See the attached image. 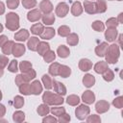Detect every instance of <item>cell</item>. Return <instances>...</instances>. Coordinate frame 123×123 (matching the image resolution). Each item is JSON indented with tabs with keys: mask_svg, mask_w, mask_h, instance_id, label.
<instances>
[{
	"mask_svg": "<svg viewBox=\"0 0 123 123\" xmlns=\"http://www.w3.org/2000/svg\"><path fill=\"white\" fill-rule=\"evenodd\" d=\"M42 101L48 106H60L63 103V98L62 95L53 93L51 91H45L42 95Z\"/></svg>",
	"mask_w": 123,
	"mask_h": 123,
	"instance_id": "1",
	"label": "cell"
},
{
	"mask_svg": "<svg viewBox=\"0 0 123 123\" xmlns=\"http://www.w3.org/2000/svg\"><path fill=\"white\" fill-rule=\"evenodd\" d=\"M120 56V50L119 46L117 44H111L108 46L107 52H106V62L108 63H116L118 61V58Z\"/></svg>",
	"mask_w": 123,
	"mask_h": 123,
	"instance_id": "2",
	"label": "cell"
},
{
	"mask_svg": "<svg viewBox=\"0 0 123 123\" xmlns=\"http://www.w3.org/2000/svg\"><path fill=\"white\" fill-rule=\"evenodd\" d=\"M6 27L10 31H16L19 28V16L15 12H9L6 15Z\"/></svg>",
	"mask_w": 123,
	"mask_h": 123,
	"instance_id": "3",
	"label": "cell"
},
{
	"mask_svg": "<svg viewBox=\"0 0 123 123\" xmlns=\"http://www.w3.org/2000/svg\"><path fill=\"white\" fill-rule=\"evenodd\" d=\"M89 112H90L89 107L85 105V104H82V105H79L76 108V110H75V116L79 120H84V119H86L87 117Z\"/></svg>",
	"mask_w": 123,
	"mask_h": 123,
	"instance_id": "4",
	"label": "cell"
},
{
	"mask_svg": "<svg viewBox=\"0 0 123 123\" xmlns=\"http://www.w3.org/2000/svg\"><path fill=\"white\" fill-rule=\"evenodd\" d=\"M69 12V6L65 2H60L56 7V15L59 17H64Z\"/></svg>",
	"mask_w": 123,
	"mask_h": 123,
	"instance_id": "5",
	"label": "cell"
},
{
	"mask_svg": "<svg viewBox=\"0 0 123 123\" xmlns=\"http://www.w3.org/2000/svg\"><path fill=\"white\" fill-rule=\"evenodd\" d=\"M41 12L37 9H33L27 13V19L30 22H37L41 18Z\"/></svg>",
	"mask_w": 123,
	"mask_h": 123,
	"instance_id": "6",
	"label": "cell"
},
{
	"mask_svg": "<svg viewBox=\"0 0 123 123\" xmlns=\"http://www.w3.org/2000/svg\"><path fill=\"white\" fill-rule=\"evenodd\" d=\"M95 110L98 113H104L110 110V104L106 100H100L95 104Z\"/></svg>",
	"mask_w": 123,
	"mask_h": 123,
	"instance_id": "7",
	"label": "cell"
},
{
	"mask_svg": "<svg viewBox=\"0 0 123 123\" xmlns=\"http://www.w3.org/2000/svg\"><path fill=\"white\" fill-rule=\"evenodd\" d=\"M53 87H54V90H55V92L57 94L62 95V96L66 94V87L62 83L54 80L53 81Z\"/></svg>",
	"mask_w": 123,
	"mask_h": 123,
	"instance_id": "8",
	"label": "cell"
},
{
	"mask_svg": "<svg viewBox=\"0 0 123 123\" xmlns=\"http://www.w3.org/2000/svg\"><path fill=\"white\" fill-rule=\"evenodd\" d=\"M53 5L49 0H42L39 3V11L43 13H50L53 11Z\"/></svg>",
	"mask_w": 123,
	"mask_h": 123,
	"instance_id": "9",
	"label": "cell"
},
{
	"mask_svg": "<svg viewBox=\"0 0 123 123\" xmlns=\"http://www.w3.org/2000/svg\"><path fill=\"white\" fill-rule=\"evenodd\" d=\"M117 30L116 28H108L107 31H105V37L108 42H112L117 37Z\"/></svg>",
	"mask_w": 123,
	"mask_h": 123,
	"instance_id": "10",
	"label": "cell"
},
{
	"mask_svg": "<svg viewBox=\"0 0 123 123\" xmlns=\"http://www.w3.org/2000/svg\"><path fill=\"white\" fill-rule=\"evenodd\" d=\"M24 53H25V46H24L23 44H21V43H14V44H13L12 54L15 58L21 57Z\"/></svg>",
	"mask_w": 123,
	"mask_h": 123,
	"instance_id": "11",
	"label": "cell"
},
{
	"mask_svg": "<svg viewBox=\"0 0 123 123\" xmlns=\"http://www.w3.org/2000/svg\"><path fill=\"white\" fill-rule=\"evenodd\" d=\"M82 100L84 101V103L90 105L95 101V94L90 90H86L82 95Z\"/></svg>",
	"mask_w": 123,
	"mask_h": 123,
	"instance_id": "12",
	"label": "cell"
},
{
	"mask_svg": "<svg viewBox=\"0 0 123 123\" xmlns=\"http://www.w3.org/2000/svg\"><path fill=\"white\" fill-rule=\"evenodd\" d=\"M29 37H30L29 31H27L26 29H21V30H19L18 32L15 33L14 39L17 40V41H25L29 38Z\"/></svg>",
	"mask_w": 123,
	"mask_h": 123,
	"instance_id": "13",
	"label": "cell"
},
{
	"mask_svg": "<svg viewBox=\"0 0 123 123\" xmlns=\"http://www.w3.org/2000/svg\"><path fill=\"white\" fill-rule=\"evenodd\" d=\"M31 92L34 95H39L42 92V86L38 80H35L31 83Z\"/></svg>",
	"mask_w": 123,
	"mask_h": 123,
	"instance_id": "14",
	"label": "cell"
},
{
	"mask_svg": "<svg viewBox=\"0 0 123 123\" xmlns=\"http://www.w3.org/2000/svg\"><path fill=\"white\" fill-rule=\"evenodd\" d=\"M85 12L88 14H94L96 13V9H95V3L89 0H86L84 2V8Z\"/></svg>",
	"mask_w": 123,
	"mask_h": 123,
	"instance_id": "15",
	"label": "cell"
},
{
	"mask_svg": "<svg viewBox=\"0 0 123 123\" xmlns=\"http://www.w3.org/2000/svg\"><path fill=\"white\" fill-rule=\"evenodd\" d=\"M108 43L107 42H101L99 45L95 47V54L98 57H105L107 49H108Z\"/></svg>",
	"mask_w": 123,
	"mask_h": 123,
	"instance_id": "16",
	"label": "cell"
},
{
	"mask_svg": "<svg viewBox=\"0 0 123 123\" xmlns=\"http://www.w3.org/2000/svg\"><path fill=\"white\" fill-rule=\"evenodd\" d=\"M83 11H84V9H83V7H82V5H81V3L79 1H76V2H74L72 4V6H71V13L74 16L81 15Z\"/></svg>",
	"mask_w": 123,
	"mask_h": 123,
	"instance_id": "17",
	"label": "cell"
},
{
	"mask_svg": "<svg viewBox=\"0 0 123 123\" xmlns=\"http://www.w3.org/2000/svg\"><path fill=\"white\" fill-rule=\"evenodd\" d=\"M79 68L82 71H88L92 68V62L88 59H81L79 62Z\"/></svg>",
	"mask_w": 123,
	"mask_h": 123,
	"instance_id": "18",
	"label": "cell"
},
{
	"mask_svg": "<svg viewBox=\"0 0 123 123\" xmlns=\"http://www.w3.org/2000/svg\"><path fill=\"white\" fill-rule=\"evenodd\" d=\"M55 34H56V32H55L54 28L48 27V28L43 30V32L40 35V37L43 38V39H46V40L47 39H51V38H53L55 37Z\"/></svg>",
	"mask_w": 123,
	"mask_h": 123,
	"instance_id": "19",
	"label": "cell"
},
{
	"mask_svg": "<svg viewBox=\"0 0 123 123\" xmlns=\"http://www.w3.org/2000/svg\"><path fill=\"white\" fill-rule=\"evenodd\" d=\"M48 50H50V44L46 41H39L37 48V52L38 53V55L43 56Z\"/></svg>",
	"mask_w": 123,
	"mask_h": 123,
	"instance_id": "20",
	"label": "cell"
},
{
	"mask_svg": "<svg viewBox=\"0 0 123 123\" xmlns=\"http://www.w3.org/2000/svg\"><path fill=\"white\" fill-rule=\"evenodd\" d=\"M39 43V39L37 37H29L28 41H27V46L31 51H37V45Z\"/></svg>",
	"mask_w": 123,
	"mask_h": 123,
	"instance_id": "21",
	"label": "cell"
},
{
	"mask_svg": "<svg viewBox=\"0 0 123 123\" xmlns=\"http://www.w3.org/2000/svg\"><path fill=\"white\" fill-rule=\"evenodd\" d=\"M109 68L107 62H98L94 65V71L98 74H103Z\"/></svg>",
	"mask_w": 123,
	"mask_h": 123,
	"instance_id": "22",
	"label": "cell"
},
{
	"mask_svg": "<svg viewBox=\"0 0 123 123\" xmlns=\"http://www.w3.org/2000/svg\"><path fill=\"white\" fill-rule=\"evenodd\" d=\"M83 84L86 87H91L95 84V78L92 74H86L83 78Z\"/></svg>",
	"mask_w": 123,
	"mask_h": 123,
	"instance_id": "23",
	"label": "cell"
},
{
	"mask_svg": "<svg viewBox=\"0 0 123 123\" xmlns=\"http://www.w3.org/2000/svg\"><path fill=\"white\" fill-rule=\"evenodd\" d=\"M57 54L60 58H62V59H65L69 56L70 54V51H69V48L65 45H60L57 49Z\"/></svg>",
	"mask_w": 123,
	"mask_h": 123,
	"instance_id": "24",
	"label": "cell"
},
{
	"mask_svg": "<svg viewBox=\"0 0 123 123\" xmlns=\"http://www.w3.org/2000/svg\"><path fill=\"white\" fill-rule=\"evenodd\" d=\"M96 13H103L107 11V3L105 0H96L95 2Z\"/></svg>",
	"mask_w": 123,
	"mask_h": 123,
	"instance_id": "25",
	"label": "cell"
},
{
	"mask_svg": "<svg viewBox=\"0 0 123 123\" xmlns=\"http://www.w3.org/2000/svg\"><path fill=\"white\" fill-rule=\"evenodd\" d=\"M36 76H37V73H36V71H35L33 68H31V69H29L28 71L22 73V77H23L25 83H29L30 81L34 80V79L36 78Z\"/></svg>",
	"mask_w": 123,
	"mask_h": 123,
	"instance_id": "26",
	"label": "cell"
},
{
	"mask_svg": "<svg viewBox=\"0 0 123 123\" xmlns=\"http://www.w3.org/2000/svg\"><path fill=\"white\" fill-rule=\"evenodd\" d=\"M70 74H71V68L67 65L61 64L60 69H59V76L62 77V78H67L70 76Z\"/></svg>",
	"mask_w": 123,
	"mask_h": 123,
	"instance_id": "27",
	"label": "cell"
},
{
	"mask_svg": "<svg viewBox=\"0 0 123 123\" xmlns=\"http://www.w3.org/2000/svg\"><path fill=\"white\" fill-rule=\"evenodd\" d=\"M41 19H42V23H44L45 25H52L55 22V15L52 12H50V13H44L41 16Z\"/></svg>",
	"mask_w": 123,
	"mask_h": 123,
	"instance_id": "28",
	"label": "cell"
},
{
	"mask_svg": "<svg viewBox=\"0 0 123 123\" xmlns=\"http://www.w3.org/2000/svg\"><path fill=\"white\" fill-rule=\"evenodd\" d=\"M66 42H67L70 46H75V45H77L78 42H79V37H78V35L75 34V33H70V34L67 36Z\"/></svg>",
	"mask_w": 123,
	"mask_h": 123,
	"instance_id": "29",
	"label": "cell"
},
{
	"mask_svg": "<svg viewBox=\"0 0 123 123\" xmlns=\"http://www.w3.org/2000/svg\"><path fill=\"white\" fill-rule=\"evenodd\" d=\"M43 30H44V27L41 23H36V24L32 25V27H31V33L36 36H40L41 33L43 32Z\"/></svg>",
	"mask_w": 123,
	"mask_h": 123,
	"instance_id": "30",
	"label": "cell"
},
{
	"mask_svg": "<svg viewBox=\"0 0 123 123\" xmlns=\"http://www.w3.org/2000/svg\"><path fill=\"white\" fill-rule=\"evenodd\" d=\"M13 44H14V41L13 40H8V42H6L4 46H2V52H3V54H5L6 56L7 55L9 56L10 54H12Z\"/></svg>",
	"mask_w": 123,
	"mask_h": 123,
	"instance_id": "31",
	"label": "cell"
},
{
	"mask_svg": "<svg viewBox=\"0 0 123 123\" xmlns=\"http://www.w3.org/2000/svg\"><path fill=\"white\" fill-rule=\"evenodd\" d=\"M18 89H19V92L21 94H23V95H30V94H32V92H31V86L28 83H23L20 86H18Z\"/></svg>",
	"mask_w": 123,
	"mask_h": 123,
	"instance_id": "32",
	"label": "cell"
},
{
	"mask_svg": "<svg viewBox=\"0 0 123 123\" xmlns=\"http://www.w3.org/2000/svg\"><path fill=\"white\" fill-rule=\"evenodd\" d=\"M41 80H42V84H43V86L46 89H51L53 87V80L51 79V77L49 75L44 74L42 76Z\"/></svg>",
	"mask_w": 123,
	"mask_h": 123,
	"instance_id": "33",
	"label": "cell"
},
{
	"mask_svg": "<svg viewBox=\"0 0 123 123\" xmlns=\"http://www.w3.org/2000/svg\"><path fill=\"white\" fill-rule=\"evenodd\" d=\"M37 113L39 114V115H41V116H45V115H47L49 112H50V108H49V106L47 105V104H41V105H39L38 107H37Z\"/></svg>",
	"mask_w": 123,
	"mask_h": 123,
	"instance_id": "34",
	"label": "cell"
},
{
	"mask_svg": "<svg viewBox=\"0 0 123 123\" xmlns=\"http://www.w3.org/2000/svg\"><path fill=\"white\" fill-rule=\"evenodd\" d=\"M80 101H81L80 97L75 94H71V95L67 96V98H66V103L70 106H77V105H79Z\"/></svg>",
	"mask_w": 123,
	"mask_h": 123,
	"instance_id": "35",
	"label": "cell"
},
{
	"mask_svg": "<svg viewBox=\"0 0 123 123\" xmlns=\"http://www.w3.org/2000/svg\"><path fill=\"white\" fill-rule=\"evenodd\" d=\"M12 120L16 123H20L25 120V113L21 111H16L12 114Z\"/></svg>",
	"mask_w": 123,
	"mask_h": 123,
	"instance_id": "36",
	"label": "cell"
},
{
	"mask_svg": "<svg viewBox=\"0 0 123 123\" xmlns=\"http://www.w3.org/2000/svg\"><path fill=\"white\" fill-rule=\"evenodd\" d=\"M60 66H61V64L59 62H53V63H51V65L49 66V69H48L49 74L52 75V76H54V77L55 76H58L59 75Z\"/></svg>",
	"mask_w": 123,
	"mask_h": 123,
	"instance_id": "37",
	"label": "cell"
},
{
	"mask_svg": "<svg viewBox=\"0 0 123 123\" xmlns=\"http://www.w3.org/2000/svg\"><path fill=\"white\" fill-rule=\"evenodd\" d=\"M42 57H43V60L45 62H52L56 59V53L52 50H48Z\"/></svg>",
	"mask_w": 123,
	"mask_h": 123,
	"instance_id": "38",
	"label": "cell"
},
{
	"mask_svg": "<svg viewBox=\"0 0 123 123\" xmlns=\"http://www.w3.org/2000/svg\"><path fill=\"white\" fill-rule=\"evenodd\" d=\"M91 27L96 32H102L105 29V25H104V23L101 20H95V21H93L92 24H91Z\"/></svg>",
	"mask_w": 123,
	"mask_h": 123,
	"instance_id": "39",
	"label": "cell"
},
{
	"mask_svg": "<svg viewBox=\"0 0 123 123\" xmlns=\"http://www.w3.org/2000/svg\"><path fill=\"white\" fill-rule=\"evenodd\" d=\"M58 34L61 37H67L70 34V28L66 25H62L58 29Z\"/></svg>",
	"mask_w": 123,
	"mask_h": 123,
	"instance_id": "40",
	"label": "cell"
},
{
	"mask_svg": "<svg viewBox=\"0 0 123 123\" xmlns=\"http://www.w3.org/2000/svg\"><path fill=\"white\" fill-rule=\"evenodd\" d=\"M24 105V98L20 95H16L13 99V106L15 109H20Z\"/></svg>",
	"mask_w": 123,
	"mask_h": 123,
	"instance_id": "41",
	"label": "cell"
},
{
	"mask_svg": "<svg viewBox=\"0 0 123 123\" xmlns=\"http://www.w3.org/2000/svg\"><path fill=\"white\" fill-rule=\"evenodd\" d=\"M31 68H32V63H31L30 62H28V61H22V62L19 63V69H20V71H21L22 73L28 71V70L31 69Z\"/></svg>",
	"mask_w": 123,
	"mask_h": 123,
	"instance_id": "42",
	"label": "cell"
},
{
	"mask_svg": "<svg viewBox=\"0 0 123 123\" xmlns=\"http://www.w3.org/2000/svg\"><path fill=\"white\" fill-rule=\"evenodd\" d=\"M103 79L107 82H111L114 79V73L112 70H111L110 68H108L104 73H103Z\"/></svg>",
	"mask_w": 123,
	"mask_h": 123,
	"instance_id": "43",
	"label": "cell"
},
{
	"mask_svg": "<svg viewBox=\"0 0 123 123\" xmlns=\"http://www.w3.org/2000/svg\"><path fill=\"white\" fill-rule=\"evenodd\" d=\"M50 111L53 115L56 116H61L62 114H63L65 112V109L63 107H54L50 109Z\"/></svg>",
	"mask_w": 123,
	"mask_h": 123,
	"instance_id": "44",
	"label": "cell"
},
{
	"mask_svg": "<svg viewBox=\"0 0 123 123\" xmlns=\"http://www.w3.org/2000/svg\"><path fill=\"white\" fill-rule=\"evenodd\" d=\"M8 70H9L10 72H12V73L17 72V70H18V62H17L16 60L11 61L10 64L8 65Z\"/></svg>",
	"mask_w": 123,
	"mask_h": 123,
	"instance_id": "45",
	"label": "cell"
},
{
	"mask_svg": "<svg viewBox=\"0 0 123 123\" xmlns=\"http://www.w3.org/2000/svg\"><path fill=\"white\" fill-rule=\"evenodd\" d=\"M37 5V0H22V6L25 9H33Z\"/></svg>",
	"mask_w": 123,
	"mask_h": 123,
	"instance_id": "46",
	"label": "cell"
},
{
	"mask_svg": "<svg viewBox=\"0 0 123 123\" xmlns=\"http://www.w3.org/2000/svg\"><path fill=\"white\" fill-rule=\"evenodd\" d=\"M118 24L119 23L117 22V19L115 17H111L106 21V26L108 28H116Z\"/></svg>",
	"mask_w": 123,
	"mask_h": 123,
	"instance_id": "47",
	"label": "cell"
},
{
	"mask_svg": "<svg viewBox=\"0 0 123 123\" xmlns=\"http://www.w3.org/2000/svg\"><path fill=\"white\" fill-rule=\"evenodd\" d=\"M86 122H87V123H99V122H101V118H100V116L97 115V114L87 115Z\"/></svg>",
	"mask_w": 123,
	"mask_h": 123,
	"instance_id": "48",
	"label": "cell"
},
{
	"mask_svg": "<svg viewBox=\"0 0 123 123\" xmlns=\"http://www.w3.org/2000/svg\"><path fill=\"white\" fill-rule=\"evenodd\" d=\"M112 105L117 109H122V107H123V97L118 96V97L114 98V100L112 101Z\"/></svg>",
	"mask_w": 123,
	"mask_h": 123,
	"instance_id": "49",
	"label": "cell"
},
{
	"mask_svg": "<svg viewBox=\"0 0 123 123\" xmlns=\"http://www.w3.org/2000/svg\"><path fill=\"white\" fill-rule=\"evenodd\" d=\"M19 0H7V6L11 10H14L18 7Z\"/></svg>",
	"mask_w": 123,
	"mask_h": 123,
	"instance_id": "50",
	"label": "cell"
},
{
	"mask_svg": "<svg viewBox=\"0 0 123 123\" xmlns=\"http://www.w3.org/2000/svg\"><path fill=\"white\" fill-rule=\"evenodd\" d=\"M8 62H9V59L6 55H0V67L1 68H4L8 65Z\"/></svg>",
	"mask_w": 123,
	"mask_h": 123,
	"instance_id": "51",
	"label": "cell"
},
{
	"mask_svg": "<svg viewBox=\"0 0 123 123\" xmlns=\"http://www.w3.org/2000/svg\"><path fill=\"white\" fill-rule=\"evenodd\" d=\"M58 121H59V122H61V123H67V122H69V121H70V115L64 112L63 114H62L61 116H59Z\"/></svg>",
	"mask_w": 123,
	"mask_h": 123,
	"instance_id": "52",
	"label": "cell"
},
{
	"mask_svg": "<svg viewBox=\"0 0 123 123\" xmlns=\"http://www.w3.org/2000/svg\"><path fill=\"white\" fill-rule=\"evenodd\" d=\"M57 121H58V119H56L52 115H48V116H46V117H44L42 119V122L43 123H56Z\"/></svg>",
	"mask_w": 123,
	"mask_h": 123,
	"instance_id": "53",
	"label": "cell"
},
{
	"mask_svg": "<svg viewBox=\"0 0 123 123\" xmlns=\"http://www.w3.org/2000/svg\"><path fill=\"white\" fill-rule=\"evenodd\" d=\"M14 82H15V85H16V86H20L21 84L25 83V82H24V79H23V77H22V74L16 75V77H15V79H14Z\"/></svg>",
	"mask_w": 123,
	"mask_h": 123,
	"instance_id": "54",
	"label": "cell"
},
{
	"mask_svg": "<svg viewBox=\"0 0 123 123\" xmlns=\"http://www.w3.org/2000/svg\"><path fill=\"white\" fill-rule=\"evenodd\" d=\"M6 42H8V37H7V36L1 35V36H0V47L4 46Z\"/></svg>",
	"mask_w": 123,
	"mask_h": 123,
	"instance_id": "55",
	"label": "cell"
},
{
	"mask_svg": "<svg viewBox=\"0 0 123 123\" xmlns=\"http://www.w3.org/2000/svg\"><path fill=\"white\" fill-rule=\"evenodd\" d=\"M6 113V107L3 104H0V118L3 117Z\"/></svg>",
	"mask_w": 123,
	"mask_h": 123,
	"instance_id": "56",
	"label": "cell"
},
{
	"mask_svg": "<svg viewBox=\"0 0 123 123\" xmlns=\"http://www.w3.org/2000/svg\"><path fill=\"white\" fill-rule=\"evenodd\" d=\"M4 12H5V5H4L3 2L0 1V15L3 14Z\"/></svg>",
	"mask_w": 123,
	"mask_h": 123,
	"instance_id": "57",
	"label": "cell"
},
{
	"mask_svg": "<svg viewBox=\"0 0 123 123\" xmlns=\"http://www.w3.org/2000/svg\"><path fill=\"white\" fill-rule=\"evenodd\" d=\"M117 19V22L120 24V23H123V12H120L118 14V17L116 18Z\"/></svg>",
	"mask_w": 123,
	"mask_h": 123,
	"instance_id": "58",
	"label": "cell"
},
{
	"mask_svg": "<svg viewBox=\"0 0 123 123\" xmlns=\"http://www.w3.org/2000/svg\"><path fill=\"white\" fill-rule=\"evenodd\" d=\"M3 74H4V70H3V68H1V67H0V77H2V76H3Z\"/></svg>",
	"mask_w": 123,
	"mask_h": 123,
	"instance_id": "59",
	"label": "cell"
},
{
	"mask_svg": "<svg viewBox=\"0 0 123 123\" xmlns=\"http://www.w3.org/2000/svg\"><path fill=\"white\" fill-rule=\"evenodd\" d=\"M3 28H4V27H3V25L0 23V33H2V32H3Z\"/></svg>",
	"mask_w": 123,
	"mask_h": 123,
	"instance_id": "60",
	"label": "cell"
},
{
	"mask_svg": "<svg viewBox=\"0 0 123 123\" xmlns=\"http://www.w3.org/2000/svg\"><path fill=\"white\" fill-rule=\"evenodd\" d=\"M2 99V92H1V90H0V100Z\"/></svg>",
	"mask_w": 123,
	"mask_h": 123,
	"instance_id": "61",
	"label": "cell"
},
{
	"mask_svg": "<svg viewBox=\"0 0 123 123\" xmlns=\"http://www.w3.org/2000/svg\"><path fill=\"white\" fill-rule=\"evenodd\" d=\"M110 1H113V0H110ZM116 1H122V0H116Z\"/></svg>",
	"mask_w": 123,
	"mask_h": 123,
	"instance_id": "62",
	"label": "cell"
}]
</instances>
